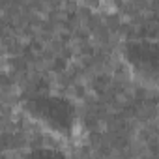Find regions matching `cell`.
Listing matches in <instances>:
<instances>
[{
  "instance_id": "1",
  "label": "cell",
  "mask_w": 159,
  "mask_h": 159,
  "mask_svg": "<svg viewBox=\"0 0 159 159\" xmlns=\"http://www.w3.org/2000/svg\"><path fill=\"white\" fill-rule=\"evenodd\" d=\"M23 114L58 140H71L77 133V111L66 98L32 94L19 103Z\"/></svg>"
},
{
  "instance_id": "2",
  "label": "cell",
  "mask_w": 159,
  "mask_h": 159,
  "mask_svg": "<svg viewBox=\"0 0 159 159\" xmlns=\"http://www.w3.org/2000/svg\"><path fill=\"white\" fill-rule=\"evenodd\" d=\"M122 58L133 79L155 92H159V41L135 39L127 41Z\"/></svg>"
},
{
  "instance_id": "3",
  "label": "cell",
  "mask_w": 159,
  "mask_h": 159,
  "mask_svg": "<svg viewBox=\"0 0 159 159\" xmlns=\"http://www.w3.org/2000/svg\"><path fill=\"white\" fill-rule=\"evenodd\" d=\"M23 159H67V157L54 148H34Z\"/></svg>"
}]
</instances>
